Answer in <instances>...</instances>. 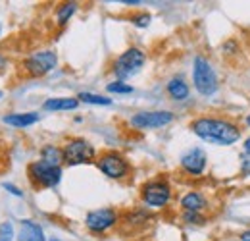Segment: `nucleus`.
Returning a JSON list of instances; mask_svg holds the SVG:
<instances>
[{
	"label": "nucleus",
	"instance_id": "obj_16",
	"mask_svg": "<svg viewBox=\"0 0 250 241\" xmlns=\"http://www.w3.org/2000/svg\"><path fill=\"white\" fill-rule=\"evenodd\" d=\"M208 207V199L200 191H188L181 197V209L190 212H202Z\"/></svg>",
	"mask_w": 250,
	"mask_h": 241
},
{
	"label": "nucleus",
	"instance_id": "obj_20",
	"mask_svg": "<svg viewBox=\"0 0 250 241\" xmlns=\"http://www.w3.org/2000/svg\"><path fill=\"white\" fill-rule=\"evenodd\" d=\"M79 102H87V104H98V106H110L112 104V98L110 96H102V95H96V93H79L77 95Z\"/></svg>",
	"mask_w": 250,
	"mask_h": 241
},
{
	"label": "nucleus",
	"instance_id": "obj_6",
	"mask_svg": "<svg viewBox=\"0 0 250 241\" xmlns=\"http://www.w3.org/2000/svg\"><path fill=\"white\" fill-rule=\"evenodd\" d=\"M27 176L37 189H52L62 180V166H52L39 158L27 166Z\"/></svg>",
	"mask_w": 250,
	"mask_h": 241
},
{
	"label": "nucleus",
	"instance_id": "obj_11",
	"mask_svg": "<svg viewBox=\"0 0 250 241\" xmlns=\"http://www.w3.org/2000/svg\"><path fill=\"white\" fill-rule=\"evenodd\" d=\"M206 166H208V156H206V152L202 151V149H198V147L188 149L181 156V170L187 176H190V178L202 176L204 170H206Z\"/></svg>",
	"mask_w": 250,
	"mask_h": 241
},
{
	"label": "nucleus",
	"instance_id": "obj_17",
	"mask_svg": "<svg viewBox=\"0 0 250 241\" xmlns=\"http://www.w3.org/2000/svg\"><path fill=\"white\" fill-rule=\"evenodd\" d=\"M152 218V214L145 209H135V211H129L122 218L124 226L127 228H143L145 224H148V220Z\"/></svg>",
	"mask_w": 250,
	"mask_h": 241
},
{
	"label": "nucleus",
	"instance_id": "obj_1",
	"mask_svg": "<svg viewBox=\"0 0 250 241\" xmlns=\"http://www.w3.org/2000/svg\"><path fill=\"white\" fill-rule=\"evenodd\" d=\"M190 131L214 145L229 147L241 139L239 123L223 116H198L190 121Z\"/></svg>",
	"mask_w": 250,
	"mask_h": 241
},
{
	"label": "nucleus",
	"instance_id": "obj_24",
	"mask_svg": "<svg viewBox=\"0 0 250 241\" xmlns=\"http://www.w3.org/2000/svg\"><path fill=\"white\" fill-rule=\"evenodd\" d=\"M106 91L108 93H118V95H129V93H133V87L127 85L125 81H112V83H108Z\"/></svg>",
	"mask_w": 250,
	"mask_h": 241
},
{
	"label": "nucleus",
	"instance_id": "obj_4",
	"mask_svg": "<svg viewBox=\"0 0 250 241\" xmlns=\"http://www.w3.org/2000/svg\"><path fill=\"white\" fill-rule=\"evenodd\" d=\"M96 166L98 170L110 178V180L122 181L131 176V164L122 152L118 151H104L96 156Z\"/></svg>",
	"mask_w": 250,
	"mask_h": 241
},
{
	"label": "nucleus",
	"instance_id": "obj_18",
	"mask_svg": "<svg viewBox=\"0 0 250 241\" xmlns=\"http://www.w3.org/2000/svg\"><path fill=\"white\" fill-rule=\"evenodd\" d=\"M41 160H44V162H48V164H52V166H62L63 164V151L62 147H58V145H44L42 149H41Z\"/></svg>",
	"mask_w": 250,
	"mask_h": 241
},
{
	"label": "nucleus",
	"instance_id": "obj_12",
	"mask_svg": "<svg viewBox=\"0 0 250 241\" xmlns=\"http://www.w3.org/2000/svg\"><path fill=\"white\" fill-rule=\"evenodd\" d=\"M166 93L169 95L171 100L183 102V100H187L188 95H190V87H188L187 79L183 75H173L167 81V85H166Z\"/></svg>",
	"mask_w": 250,
	"mask_h": 241
},
{
	"label": "nucleus",
	"instance_id": "obj_10",
	"mask_svg": "<svg viewBox=\"0 0 250 241\" xmlns=\"http://www.w3.org/2000/svg\"><path fill=\"white\" fill-rule=\"evenodd\" d=\"M173 121V112L169 110H141L131 116V127L133 129H158L166 127Z\"/></svg>",
	"mask_w": 250,
	"mask_h": 241
},
{
	"label": "nucleus",
	"instance_id": "obj_5",
	"mask_svg": "<svg viewBox=\"0 0 250 241\" xmlns=\"http://www.w3.org/2000/svg\"><path fill=\"white\" fill-rule=\"evenodd\" d=\"M171 195H173L171 185L164 178L148 180L141 187V201L148 209H164V207H167L169 201H171Z\"/></svg>",
	"mask_w": 250,
	"mask_h": 241
},
{
	"label": "nucleus",
	"instance_id": "obj_23",
	"mask_svg": "<svg viewBox=\"0 0 250 241\" xmlns=\"http://www.w3.org/2000/svg\"><path fill=\"white\" fill-rule=\"evenodd\" d=\"M221 50L225 56H237L241 52V47L237 43V39H227L223 45H221Z\"/></svg>",
	"mask_w": 250,
	"mask_h": 241
},
{
	"label": "nucleus",
	"instance_id": "obj_19",
	"mask_svg": "<svg viewBox=\"0 0 250 241\" xmlns=\"http://www.w3.org/2000/svg\"><path fill=\"white\" fill-rule=\"evenodd\" d=\"M75 12H77V2H62L56 8V25L58 27L67 25V22L73 18Z\"/></svg>",
	"mask_w": 250,
	"mask_h": 241
},
{
	"label": "nucleus",
	"instance_id": "obj_9",
	"mask_svg": "<svg viewBox=\"0 0 250 241\" xmlns=\"http://www.w3.org/2000/svg\"><path fill=\"white\" fill-rule=\"evenodd\" d=\"M118 222H120V212L110 207L91 211L85 216V228L91 234H104L114 226H118Z\"/></svg>",
	"mask_w": 250,
	"mask_h": 241
},
{
	"label": "nucleus",
	"instance_id": "obj_35",
	"mask_svg": "<svg viewBox=\"0 0 250 241\" xmlns=\"http://www.w3.org/2000/svg\"><path fill=\"white\" fill-rule=\"evenodd\" d=\"M0 35H2V24H0Z\"/></svg>",
	"mask_w": 250,
	"mask_h": 241
},
{
	"label": "nucleus",
	"instance_id": "obj_14",
	"mask_svg": "<svg viewBox=\"0 0 250 241\" xmlns=\"http://www.w3.org/2000/svg\"><path fill=\"white\" fill-rule=\"evenodd\" d=\"M18 241H46L42 228L33 222V220H21L20 222V232H18Z\"/></svg>",
	"mask_w": 250,
	"mask_h": 241
},
{
	"label": "nucleus",
	"instance_id": "obj_34",
	"mask_svg": "<svg viewBox=\"0 0 250 241\" xmlns=\"http://www.w3.org/2000/svg\"><path fill=\"white\" fill-rule=\"evenodd\" d=\"M2 96H4V93H2V91H0V98H2Z\"/></svg>",
	"mask_w": 250,
	"mask_h": 241
},
{
	"label": "nucleus",
	"instance_id": "obj_33",
	"mask_svg": "<svg viewBox=\"0 0 250 241\" xmlns=\"http://www.w3.org/2000/svg\"><path fill=\"white\" fill-rule=\"evenodd\" d=\"M50 241H62V240H58V238H52Z\"/></svg>",
	"mask_w": 250,
	"mask_h": 241
},
{
	"label": "nucleus",
	"instance_id": "obj_13",
	"mask_svg": "<svg viewBox=\"0 0 250 241\" xmlns=\"http://www.w3.org/2000/svg\"><path fill=\"white\" fill-rule=\"evenodd\" d=\"M79 106V98L75 96H50L42 102V108L46 112H63V110H75Z\"/></svg>",
	"mask_w": 250,
	"mask_h": 241
},
{
	"label": "nucleus",
	"instance_id": "obj_26",
	"mask_svg": "<svg viewBox=\"0 0 250 241\" xmlns=\"http://www.w3.org/2000/svg\"><path fill=\"white\" fill-rule=\"evenodd\" d=\"M241 170L245 176H250V156L249 154H243L241 156Z\"/></svg>",
	"mask_w": 250,
	"mask_h": 241
},
{
	"label": "nucleus",
	"instance_id": "obj_21",
	"mask_svg": "<svg viewBox=\"0 0 250 241\" xmlns=\"http://www.w3.org/2000/svg\"><path fill=\"white\" fill-rule=\"evenodd\" d=\"M181 220L185 224H190V226H202L206 224V216L202 212H190V211H183L181 214Z\"/></svg>",
	"mask_w": 250,
	"mask_h": 241
},
{
	"label": "nucleus",
	"instance_id": "obj_28",
	"mask_svg": "<svg viewBox=\"0 0 250 241\" xmlns=\"http://www.w3.org/2000/svg\"><path fill=\"white\" fill-rule=\"evenodd\" d=\"M6 66H8V58H6V54L0 52V70H4Z\"/></svg>",
	"mask_w": 250,
	"mask_h": 241
},
{
	"label": "nucleus",
	"instance_id": "obj_15",
	"mask_svg": "<svg viewBox=\"0 0 250 241\" xmlns=\"http://www.w3.org/2000/svg\"><path fill=\"white\" fill-rule=\"evenodd\" d=\"M2 121L10 127H29L39 121V114L37 112H12V114L2 116Z\"/></svg>",
	"mask_w": 250,
	"mask_h": 241
},
{
	"label": "nucleus",
	"instance_id": "obj_7",
	"mask_svg": "<svg viewBox=\"0 0 250 241\" xmlns=\"http://www.w3.org/2000/svg\"><path fill=\"white\" fill-rule=\"evenodd\" d=\"M63 164L65 166H79V164H91L96 162V151L94 147L83 137L67 139L62 147Z\"/></svg>",
	"mask_w": 250,
	"mask_h": 241
},
{
	"label": "nucleus",
	"instance_id": "obj_31",
	"mask_svg": "<svg viewBox=\"0 0 250 241\" xmlns=\"http://www.w3.org/2000/svg\"><path fill=\"white\" fill-rule=\"evenodd\" d=\"M122 4H127V6H137V4H141L139 0H124Z\"/></svg>",
	"mask_w": 250,
	"mask_h": 241
},
{
	"label": "nucleus",
	"instance_id": "obj_3",
	"mask_svg": "<svg viewBox=\"0 0 250 241\" xmlns=\"http://www.w3.org/2000/svg\"><path fill=\"white\" fill-rule=\"evenodd\" d=\"M146 62V54L139 48V47H129L127 50H124L112 64V73L116 75L118 81H125L133 75H137L143 66Z\"/></svg>",
	"mask_w": 250,
	"mask_h": 241
},
{
	"label": "nucleus",
	"instance_id": "obj_29",
	"mask_svg": "<svg viewBox=\"0 0 250 241\" xmlns=\"http://www.w3.org/2000/svg\"><path fill=\"white\" fill-rule=\"evenodd\" d=\"M241 241H250V230H247V232L241 234Z\"/></svg>",
	"mask_w": 250,
	"mask_h": 241
},
{
	"label": "nucleus",
	"instance_id": "obj_25",
	"mask_svg": "<svg viewBox=\"0 0 250 241\" xmlns=\"http://www.w3.org/2000/svg\"><path fill=\"white\" fill-rule=\"evenodd\" d=\"M14 240V226L12 222L0 224V241H12Z\"/></svg>",
	"mask_w": 250,
	"mask_h": 241
},
{
	"label": "nucleus",
	"instance_id": "obj_32",
	"mask_svg": "<svg viewBox=\"0 0 250 241\" xmlns=\"http://www.w3.org/2000/svg\"><path fill=\"white\" fill-rule=\"evenodd\" d=\"M247 125H249V127H250V116H249V118H247Z\"/></svg>",
	"mask_w": 250,
	"mask_h": 241
},
{
	"label": "nucleus",
	"instance_id": "obj_22",
	"mask_svg": "<svg viewBox=\"0 0 250 241\" xmlns=\"http://www.w3.org/2000/svg\"><path fill=\"white\" fill-rule=\"evenodd\" d=\"M150 20H152V16H150L148 12L133 14V16L129 18V22H131L135 27H139V29H145V27H148V25H150Z\"/></svg>",
	"mask_w": 250,
	"mask_h": 241
},
{
	"label": "nucleus",
	"instance_id": "obj_27",
	"mask_svg": "<svg viewBox=\"0 0 250 241\" xmlns=\"http://www.w3.org/2000/svg\"><path fill=\"white\" fill-rule=\"evenodd\" d=\"M4 189H6L8 193L16 195V197H23V191H21V189H18V187H16V185H12V183H4Z\"/></svg>",
	"mask_w": 250,
	"mask_h": 241
},
{
	"label": "nucleus",
	"instance_id": "obj_30",
	"mask_svg": "<svg viewBox=\"0 0 250 241\" xmlns=\"http://www.w3.org/2000/svg\"><path fill=\"white\" fill-rule=\"evenodd\" d=\"M243 147H245V154H249L250 156V137L245 141V145H243Z\"/></svg>",
	"mask_w": 250,
	"mask_h": 241
},
{
	"label": "nucleus",
	"instance_id": "obj_8",
	"mask_svg": "<svg viewBox=\"0 0 250 241\" xmlns=\"http://www.w3.org/2000/svg\"><path fill=\"white\" fill-rule=\"evenodd\" d=\"M56 64H58V56L54 50H37L23 60L21 68L29 77H42L50 73L56 68Z\"/></svg>",
	"mask_w": 250,
	"mask_h": 241
},
{
	"label": "nucleus",
	"instance_id": "obj_2",
	"mask_svg": "<svg viewBox=\"0 0 250 241\" xmlns=\"http://www.w3.org/2000/svg\"><path fill=\"white\" fill-rule=\"evenodd\" d=\"M192 83H194V89L204 96H212L218 91V75H216V70L208 58L194 56V60H192Z\"/></svg>",
	"mask_w": 250,
	"mask_h": 241
}]
</instances>
